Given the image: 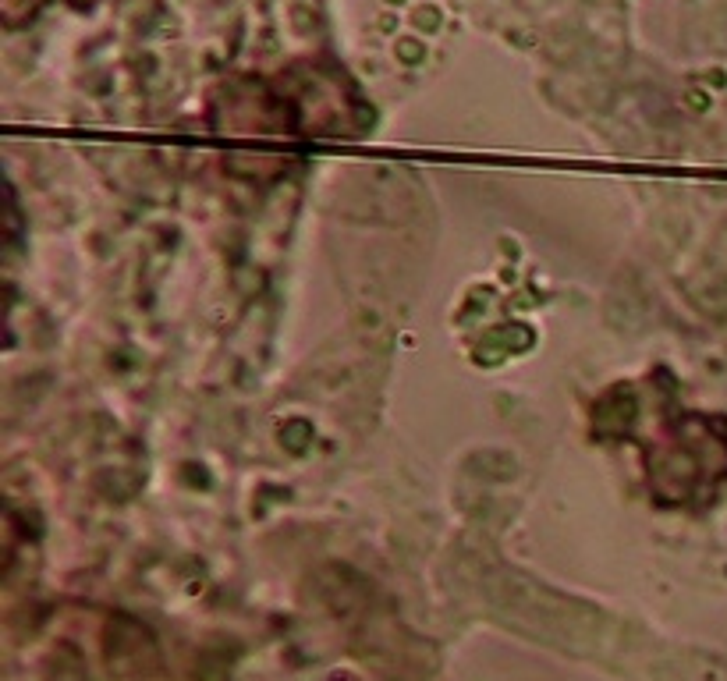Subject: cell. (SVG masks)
Returning <instances> with one entry per match:
<instances>
[{
  "instance_id": "obj_1",
  "label": "cell",
  "mask_w": 727,
  "mask_h": 681,
  "mask_svg": "<svg viewBox=\"0 0 727 681\" xmlns=\"http://www.w3.org/2000/svg\"><path fill=\"white\" fill-rule=\"evenodd\" d=\"M614 391L593 412L596 437H628L642 447V472L653 504L660 508H706L727 483V419L710 412L664 408L642 423L632 387Z\"/></svg>"
},
{
  "instance_id": "obj_2",
  "label": "cell",
  "mask_w": 727,
  "mask_h": 681,
  "mask_svg": "<svg viewBox=\"0 0 727 681\" xmlns=\"http://www.w3.org/2000/svg\"><path fill=\"white\" fill-rule=\"evenodd\" d=\"M291 139H362L373 128V107L348 71L327 57L295 61L270 79Z\"/></svg>"
},
{
  "instance_id": "obj_3",
  "label": "cell",
  "mask_w": 727,
  "mask_h": 681,
  "mask_svg": "<svg viewBox=\"0 0 727 681\" xmlns=\"http://www.w3.org/2000/svg\"><path fill=\"white\" fill-rule=\"evenodd\" d=\"M47 0H4V25L8 29H22L25 22H32V15L43 8Z\"/></svg>"
},
{
  "instance_id": "obj_4",
  "label": "cell",
  "mask_w": 727,
  "mask_h": 681,
  "mask_svg": "<svg viewBox=\"0 0 727 681\" xmlns=\"http://www.w3.org/2000/svg\"><path fill=\"white\" fill-rule=\"evenodd\" d=\"M71 4H75V8H89V4H93V0H71Z\"/></svg>"
}]
</instances>
